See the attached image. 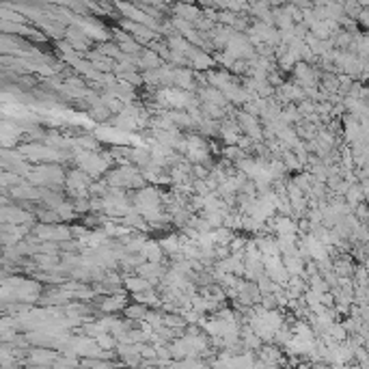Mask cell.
Segmentation results:
<instances>
[{"label":"cell","instance_id":"obj_1","mask_svg":"<svg viewBox=\"0 0 369 369\" xmlns=\"http://www.w3.org/2000/svg\"><path fill=\"white\" fill-rule=\"evenodd\" d=\"M147 313H149V309H147L145 302H138L136 300V305H130L126 309V315H128V320H145L147 318Z\"/></svg>","mask_w":369,"mask_h":369},{"label":"cell","instance_id":"obj_2","mask_svg":"<svg viewBox=\"0 0 369 369\" xmlns=\"http://www.w3.org/2000/svg\"><path fill=\"white\" fill-rule=\"evenodd\" d=\"M175 85H180L182 89L190 91V87H192V74H188V71L180 69V71L175 74Z\"/></svg>","mask_w":369,"mask_h":369},{"label":"cell","instance_id":"obj_3","mask_svg":"<svg viewBox=\"0 0 369 369\" xmlns=\"http://www.w3.org/2000/svg\"><path fill=\"white\" fill-rule=\"evenodd\" d=\"M337 272H339V275H350V272H352V268H350L348 261H339V264H337Z\"/></svg>","mask_w":369,"mask_h":369}]
</instances>
